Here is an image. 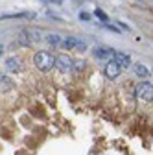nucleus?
<instances>
[{
	"label": "nucleus",
	"instance_id": "12",
	"mask_svg": "<svg viewBox=\"0 0 153 155\" xmlns=\"http://www.w3.org/2000/svg\"><path fill=\"white\" fill-rule=\"evenodd\" d=\"M46 43H48L50 46H59V45L63 43V39H61L59 35H55V33H52V35H46Z\"/></svg>",
	"mask_w": 153,
	"mask_h": 155
},
{
	"label": "nucleus",
	"instance_id": "9",
	"mask_svg": "<svg viewBox=\"0 0 153 155\" xmlns=\"http://www.w3.org/2000/svg\"><path fill=\"white\" fill-rule=\"evenodd\" d=\"M112 61L116 63L120 68H127V67L131 65V55H129V54H116Z\"/></svg>",
	"mask_w": 153,
	"mask_h": 155
},
{
	"label": "nucleus",
	"instance_id": "3",
	"mask_svg": "<svg viewBox=\"0 0 153 155\" xmlns=\"http://www.w3.org/2000/svg\"><path fill=\"white\" fill-rule=\"evenodd\" d=\"M137 96H138L140 100H144V102H153V83H149V81L138 83Z\"/></svg>",
	"mask_w": 153,
	"mask_h": 155
},
{
	"label": "nucleus",
	"instance_id": "4",
	"mask_svg": "<svg viewBox=\"0 0 153 155\" xmlns=\"http://www.w3.org/2000/svg\"><path fill=\"white\" fill-rule=\"evenodd\" d=\"M54 68H57L59 72H72L74 70V61L65 54L63 55H55V67Z\"/></svg>",
	"mask_w": 153,
	"mask_h": 155
},
{
	"label": "nucleus",
	"instance_id": "11",
	"mask_svg": "<svg viewBox=\"0 0 153 155\" xmlns=\"http://www.w3.org/2000/svg\"><path fill=\"white\" fill-rule=\"evenodd\" d=\"M13 89V81L6 76H0V92H6V91H11Z\"/></svg>",
	"mask_w": 153,
	"mask_h": 155
},
{
	"label": "nucleus",
	"instance_id": "5",
	"mask_svg": "<svg viewBox=\"0 0 153 155\" xmlns=\"http://www.w3.org/2000/svg\"><path fill=\"white\" fill-rule=\"evenodd\" d=\"M61 46L65 50H85V45L80 41V39H76V37H65Z\"/></svg>",
	"mask_w": 153,
	"mask_h": 155
},
{
	"label": "nucleus",
	"instance_id": "7",
	"mask_svg": "<svg viewBox=\"0 0 153 155\" xmlns=\"http://www.w3.org/2000/svg\"><path fill=\"white\" fill-rule=\"evenodd\" d=\"M105 76L109 78V80H114V78H118L120 76V72H122V68L116 65V63H114V61H109L107 65H105Z\"/></svg>",
	"mask_w": 153,
	"mask_h": 155
},
{
	"label": "nucleus",
	"instance_id": "1",
	"mask_svg": "<svg viewBox=\"0 0 153 155\" xmlns=\"http://www.w3.org/2000/svg\"><path fill=\"white\" fill-rule=\"evenodd\" d=\"M33 63H35V67L39 68V70L48 72L50 68L55 67V55L50 54V52H46V50H41V52H37V54H35Z\"/></svg>",
	"mask_w": 153,
	"mask_h": 155
},
{
	"label": "nucleus",
	"instance_id": "10",
	"mask_svg": "<svg viewBox=\"0 0 153 155\" xmlns=\"http://www.w3.org/2000/svg\"><path fill=\"white\" fill-rule=\"evenodd\" d=\"M135 72H137L138 78H144V80H146V78H149V74H151V68L148 65H144V63H137Z\"/></svg>",
	"mask_w": 153,
	"mask_h": 155
},
{
	"label": "nucleus",
	"instance_id": "6",
	"mask_svg": "<svg viewBox=\"0 0 153 155\" xmlns=\"http://www.w3.org/2000/svg\"><path fill=\"white\" fill-rule=\"evenodd\" d=\"M92 54H94L96 59H109V57L116 55V52H114L111 46H96V48L92 50Z\"/></svg>",
	"mask_w": 153,
	"mask_h": 155
},
{
	"label": "nucleus",
	"instance_id": "2",
	"mask_svg": "<svg viewBox=\"0 0 153 155\" xmlns=\"http://www.w3.org/2000/svg\"><path fill=\"white\" fill-rule=\"evenodd\" d=\"M41 31H35V30H24L21 35H18V41H21V45L24 46H30L33 43H39L41 41Z\"/></svg>",
	"mask_w": 153,
	"mask_h": 155
},
{
	"label": "nucleus",
	"instance_id": "15",
	"mask_svg": "<svg viewBox=\"0 0 153 155\" xmlns=\"http://www.w3.org/2000/svg\"><path fill=\"white\" fill-rule=\"evenodd\" d=\"M2 54H4V46L0 45V57H2Z\"/></svg>",
	"mask_w": 153,
	"mask_h": 155
},
{
	"label": "nucleus",
	"instance_id": "13",
	"mask_svg": "<svg viewBox=\"0 0 153 155\" xmlns=\"http://www.w3.org/2000/svg\"><path fill=\"white\" fill-rule=\"evenodd\" d=\"M85 68V61H74V70L72 72H80Z\"/></svg>",
	"mask_w": 153,
	"mask_h": 155
},
{
	"label": "nucleus",
	"instance_id": "8",
	"mask_svg": "<svg viewBox=\"0 0 153 155\" xmlns=\"http://www.w3.org/2000/svg\"><path fill=\"white\" fill-rule=\"evenodd\" d=\"M6 68H8V72L18 74L22 70V65H21V61H18V57H8L6 59Z\"/></svg>",
	"mask_w": 153,
	"mask_h": 155
},
{
	"label": "nucleus",
	"instance_id": "14",
	"mask_svg": "<svg viewBox=\"0 0 153 155\" xmlns=\"http://www.w3.org/2000/svg\"><path fill=\"white\" fill-rule=\"evenodd\" d=\"M94 15H96V17L100 18V21H107V15H105L102 9H94Z\"/></svg>",
	"mask_w": 153,
	"mask_h": 155
}]
</instances>
